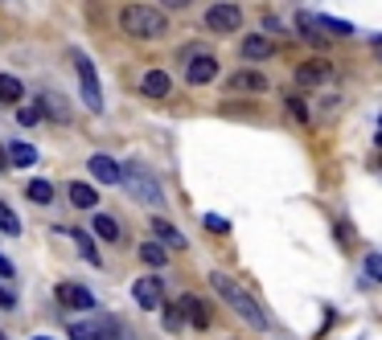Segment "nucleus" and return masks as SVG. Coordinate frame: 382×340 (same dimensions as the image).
Wrapping results in <instances>:
<instances>
[{
    "label": "nucleus",
    "mask_w": 382,
    "mask_h": 340,
    "mask_svg": "<svg viewBox=\"0 0 382 340\" xmlns=\"http://www.w3.org/2000/svg\"><path fill=\"white\" fill-rule=\"evenodd\" d=\"M210 287H214V292L231 304V311L238 316V320H247L251 328H263V332L271 328V316H267V311L255 304V295H251L243 283H234L226 271H210Z\"/></svg>",
    "instance_id": "obj_1"
},
{
    "label": "nucleus",
    "mask_w": 382,
    "mask_h": 340,
    "mask_svg": "<svg viewBox=\"0 0 382 340\" xmlns=\"http://www.w3.org/2000/svg\"><path fill=\"white\" fill-rule=\"evenodd\" d=\"M119 185H128V193H132L140 205H149V210H161V205H165V185H161V177L152 172L149 164L128 160L119 168Z\"/></svg>",
    "instance_id": "obj_2"
},
{
    "label": "nucleus",
    "mask_w": 382,
    "mask_h": 340,
    "mask_svg": "<svg viewBox=\"0 0 382 340\" xmlns=\"http://www.w3.org/2000/svg\"><path fill=\"white\" fill-rule=\"evenodd\" d=\"M119 25L128 37H140V41H156L169 33V16L161 9H149V4H128L119 13Z\"/></svg>",
    "instance_id": "obj_3"
},
{
    "label": "nucleus",
    "mask_w": 382,
    "mask_h": 340,
    "mask_svg": "<svg viewBox=\"0 0 382 340\" xmlns=\"http://www.w3.org/2000/svg\"><path fill=\"white\" fill-rule=\"evenodd\" d=\"M185 78H189V86H206V82H214L218 78V58L206 46L185 49Z\"/></svg>",
    "instance_id": "obj_4"
},
{
    "label": "nucleus",
    "mask_w": 382,
    "mask_h": 340,
    "mask_svg": "<svg viewBox=\"0 0 382 340\" xmlns=\"http://www.w3.org/2000/svg\"><path fill=\"white\" fill-rule=\"evenodd\" d=\"M74 74H79V86H83V103L99 115L103 111V86H99V74H95V62L86 53H74Z\"/></svg>",
    "instance_id": "obj_5"
},
{
    "label": "nucleus",
    "mask_w": 382,
    "mask_h": 340,
    "mask_svg": "<svg viewBox=\"0 0 382 340\" xmlns=\"http://www.w3.org/2000/svg\"><path fill=\"white\" fill-rule=\"evenodd\" d=\"M226 91H231V95H267L271 82H267V74H259V70H234L231 78H226Z\"/></svg>",
    "instance_id": "obj_6"
},
{
    "label": "nucleus",
    "mask_w": 382,
    "mask_h": 340,
    "mask_svg": "<svg viewBox=\"0 0 382 340\" xmlns=\"http://www.w3.org/2000/svg\"><path fill=\"white\" fill-rule=\"evenodd\" d=\"M206 25L214 33H234L243 25V13H238V4H210L206 9Z\"/></svg>",
    "instance_id": "obj_7"
},
{
    "label": "nucleus",
    "mask_w": 382,
    "mask_h": 340,
    "mask_svg": "<svg viewBox=\"0 0 382 340\" xmlns=\"http://www.w3.org/2000/svg\"><path fill=\"white\" fill-rule=\"evenodd\" d=\"M132 295H136V304H140L144 311H156L161 304H165V287H161V279H152V275L136 279V283H132Z\"/></svg>",
    "instance_id": "obj_8"
},
{
    "label": "nucleus",
    "mask_w": 382,
    "mask_h": 340,
    "mask_svg": "<svg viewBox=\"0 0 382 340\" xmlns=\"http://www.w3.org/2000/svg\"><path fill=\"white\" fill-rule=\"evenodd\" d=\"M177 308H181V320H189L193 328H210V324H214V308H210L206 299H198V295H185Z\"/></svg>",
    "instance_id": "obj_9"
},
{
    "label": "nucleus",
    "mask_w": 382,
    "mask_h": 340,
    "mask_svg": "<svg viewBox=\"0 0 382 340\" xmlns=\"http://www.w3.org/2000/svg\"><path fill=\"white\" fill-rule=\"evenodd\" d=\"M58 299H62L66 308H74V311H91V308H95V292L83 287V283H58Z\"/></svg>",
    "instance_id": "obj_10"
},
{
    "label": "nucleus",
    "mask_w": 382,
    "mask_h": 340,
    "mask_svg": "<svg viewBox=\"0 0 382 340\" xmlns=\"http://www.w3.org/2000/svg\"><path fill=\"white\" fill-rule=\"evenodd\" d=\"M329 74H333L329 58H313V62L296 66V86H316V82H329Z\"/></svg>",
    "instance_id": "obj_11"
},
{
    "label": "nucleus",
    "mask_w": 382,
    "mask_h": 340,
    "mask_svg": "<svg viewBox=\"0 0 382 340\" xmlns=\"http://www.w3.org/2000/svg\"><path fill=\"white\" fill-rule=\"evenodd\" d=\"M152 242H161L165 246V250H185V234L177 226H173V222H165V217H156V222H152Z\"/></svg>",
    "instance_id": "obj_12"
},
{
    "label": "nucleus",
    "mask_w": 382,
    "mask_h": 340,
    "mask_svg": "<svg viewBox=\"0 0 382 340\" xmlns=\"http://www.w3.org/2000/svg\"><path fill=\"white\" fill-rule=\"evenodd\" d=\"M37 111H41V115H50L54 123H70V107H66V98H58L54 91H37Z\"/></svg>",
    "instance_id": "obj_13"
},
{
    "label": "nucleus",
    "mask_w": 382,
    "mask_h": 340,
    "mask_svg": "<svg viewBox=\"0 0 382 340\" xmlns=\"http://www.w3.org/2000/svg\"><path fill=\"white\" fill-rule=\"evenodd\" d=\"M247 62H263V58H271L276 53V41L271 37H263V33H251V37H243V49H238Z\"/></svg>",
    "instance_id": "obj_14"
},
{
    "label": "nucleus",
    "mask_w": 382,
    "mask_h": 340,
    "mask_svg": "<svg viewBox=\"0 0 382 340\" xmlns=\"http://www.w3.org/2000/svg\"><path fill=\"white\" fill-rule=\"evenodd\" d=\"M86 168H91V177L99 180V185H119V164L111 160V156H103V152H95V156L86 160Z\"/></svg>",
    "instance_id": "obj_15"
},
{
    "label": "nucleus",
    "mask_w": 382,
    "mask_h": 340,
    "mask_svg": "<svg viewBox=\"0 0 382 340\" xmlns=\"http://www.w3.org/2000/svg\"><path fill=\"white\" fill-rule=\"evenodd\" d=\"M140 91H144L149 98H165L169 91H173V78H169L165 70H149V74L140 78Z\"/></svg>",
    "instance_id": "obj_16"
},
{
    "label": "nucleus",
    "mask_w": 382,
    "mask_h": 340,
    "mask_svg": "<svg viewBox=\"0 0 382 340\" xmlns=\"http://www.w3.org/2000/svg\"><path fill=\"white\" fill-rule=\"evenodd\" d=\"M70 201H74L79 210H95V205H99V189H91L86 180H74V185H70Z\"/></svg>",
    "instance_id": "obj_17"
},
{
    "label": "nucleus",
    "mask_w": 382,
    "mask_h": 340,
    "mask_svg": "<svg viewBox=\"0 0 382 340\" xmlns=\"http://www.w3.org/2000/svg\"><path fill=\"white\" fill-rule=\"evenodd\" d=\"M91 230L99 234L103 242H119V226H116L111 213H95V217H91Z\"/></svg>",
    "instance_id": "obj_18"
},
{
    "label": "nucleus",
    "mask_w": 382,
    "mask_h": 340,
    "mask_svg": "<svg viewBox=\"0 0 382 340\" xmlns=\"http://www.w3.org/2000/svg\"><path fill=\"white\" fill-rule=\"evenodd\" d=\"M70 242L79 246V254H83L91 267H99V246L91 242V234H83V230H70Z\"/></svg>",
    "instance_id": "obj_19"
},
{
    "label": "nucleus",
    "mask_w": 382,
    "mask_h": 340,
    "mask_svg": "<svg viewBox=\"0 0 382 340\" xmlns=\"http://www.w3.org/2000/svg\"><path fill=\"white\" fill-rule=\"evenodd\" d=\"M9 164H17V168H34V164H37V148L34 144H9Z\"/></svg>",
    "instance_id": "obj_20"
},
{
    "label": "nucleus",
    "mask_w": 382,
    "mask_h": 340,
    "mask_svg": "<svg viewBox=\"0 0 382 340\" xmlns=\"http://www.w3.org/2000/svg\"><path fill=\"white\" fill-rule=\"evenodd\" d=\"M308 25H321L325 33H337V37H353V25L341 16H308Z\"/></svg>",
    "instance_id": "obj_21"
},
{
    "label": "nucleus",
    "mask_w": 382,
    "mask_h": 340,
    "mask_svg": "<svg viewBox=\"0 0 382 340\" xmlns=\"http://www.w3.org/2000/svg\"><path fill=\"white\" fill-rule=\"evenodd\" d=\"M25 86H21L17 74H0V103H21Z\"/></svg>",
    "instance_id": "obj_22"
},
{
    "label": "nucleus",
    "mask_w": 382,
    "mask_h": 340,
    "mask_svg": "<svg viewBox=\"0 0 382 340\" xmlns=\"http://www.w3.org/2000/svg\"><path fill=\"white\" fill-rule=\"evenodd\" d=\"M25 197H29V201H37V205H50L54 201V185L50 180H29V185H25Z\"/></svg>",
    "instance_id": "obj_23"
},
{
    "label": "nucleus",
    "mask_w": 382,
    "mask_h": 340,
    "mask_svg": "<svg viewBox=\"0 0 382 340\" xmlns=\"http://www.w3.org/2000/svg\"><path fill=\"white\" fill-rule=\"evenodd\" d=\"M140 259L149 262L152 271H156V267H165V262H169V250H165L161 242H144V246H140Z\"/></svg>",
    "instance_id": "obj_24"
},
{
    "label": "nucleus",
    "mask_w": 382,
    "mask_h": 340,
    "mask_svg": "<svg viewBox=\"0 0 382 340\" xmlns=\"http://www.w3.org/2000/svg\"><path fill=\"white\" fill-rule=\"evenodd\" d=\"M0 230H4L9 238H17V234H21V217L13 213V205H9V201H0Z\"/></svg>",
    "instance_id": "obj_25"
},
{
    "label": "nucleus",
    "mask_w": 382,
    "mask_h": 340,
    "mask_svg": "<svg viewBox=\"0 0 382 340\" xmlns=\"http://www.w3.org/2000/svg\"><path fill=\"white\" fill-rule=\"evenodd\" d=\"M161 316H165L161 324H165L169 332H181V328H185V320H181V308H177V304H165V311H161Z\"/></svg>",
    "instance_id": "obj_26"
},
{
    "label": "nucleus",
    "mask_w": 382,
    "mask_h": 340,
    "mask_svg": "<svg viewBox=\"0 0 382 340\" xmlns=\"http://www.w3.org/2000/svg\"><path fill=\"white\" fill-rule=\"evenodd\" d=\"M41 119H46V115L37 111V103H34V107H21V111H17V123H21V128H37Z\"/></svg>",
    "instance_id": "obj_27"
},
{
    "label": "nucleus",
    "mask_w": 382,
    "mask_h": 340,
    "mask_svg": "<svg viewBox=\"0 0 382 340\" xmlns=\"http://www.w3.org/2000/svg\"><path fill=\"white\" fill-rule=\"evenodd\" d=\"M201 222H206V230H210V234H231V222H226V217H218V213H206Z\"/></svg>",
    "instance_id": "obj_28"
},
{
    "label": "nucleus",
    "mask_w": 382,
    "mask_h": 340,
    "mask_svg": "<svg viewBox=\"0 0 382 340\" xmlns=\"http://www.w3.org/2000/svg\"><path fill=\"white\" fill-rule=\"evenodd\" d=\"M366 275L370 283H382V254H366Z\"/></svg>",
    "instance_id": "obj_29"
},
{
    "label": "nucleus",
    "mask_w": 382,
    "mask_h": 340,
    "mask_svg": "<svg viewBox=\"0 0 382 340\" xmlns=\"http://www.w3.org/2000/svg\"><path fill=\"white\" fill-rule=\"evenodd\" d=\"M288 111H292V119H296V123H308V107H304L296 95L288 98Z\"/></svg>",
    "instance_id": "obj_30"
},
{
    "label": "nucleus",
    "mask_w": 382,
    "mask_h": 340,
    "mask_svg": "<svg viewBox=\"0 0 382 340\" xmlns=\"http://www.w3.org/2000/svg\"><path fill=\"white\" fill-rule=\"evenodd\" d=\"M0 308H17V295L9 292V287H0Z\"/></svg>",
    "instance_id": "obj_31"
},
{
    "label": "nucleus",
    "mask_w": 382,
    "mask_h": 340,
    "mask_svg": "<svg viewBox=\"0 0 382 340\" xmlns=\"http://www.w3.org/2000/svg\"><path fill=\"white\" fill-rule=\"evenodd\" d=\"M13 275H17V271H13V262L0 254V279H13Z\"/></svg>",
    "instance_id": "obj_32"
},
{
    "label": "nucleus",
    "mask_w": 382,
    "mask_h": 340,
    "mask_svg": "<svg viewBox=\"0 0 382 340\" xmlns=\"http://www.w3.org/2000/svg\"><path fill=\"white\" fill-rule=\"evenodd\" d=\"M161 4H165V9H189L193 0H161Z\"/></svg>",
    "instance_id": "obj_33"
},
{
    "label": "nucleus",
    "mask_w": 382,
    "mask_h": 340,
    "mask_svg": "<svg viewBox=\"0 0 382 340\" xmlns=\"http://www.w3.org/2000/svg\"><path fill=\"white\" fill-rule=\"evenodd\" d=\"M370 46H374V53H378V58H382V37H374V41H370Z\"/></svg>",
    "instance_id": "obj_34"
},
{
    "label": "nucleus",
    "mask_w": 382,
    "mask_h": 340,
    "mask_svg": "<svg viewBox=\"0 0 382 340\" xmlns=\"http://www.w3.org/2000/svg\"><path fill=\"white\" fill-rule=\"evenodd\" d=\"M4 164H9V160H4V152H0V168H4Z\"/></svg>",
    "instance_id": "obj_35"
},
{
    "label": "nucleus",
    "mask_w": 382,
    "mask_h": 340,
    "mask_svg": "<svg viewBox=\"0 0 382 340\" xmlns=\"http://www.w3.org/2000/svg\"><path fill=\"white\" fill-rule=\"evenodd\" d=\"M378 152H382V131H378Z\"/></svg>",
    "instance_id": "obj_36"
},
{
    "label": "nucleus",
    "mask_w": 382,
    "mask_h": 340,
    "mask_svg": "<svg viewBox=\"0 0 382 340\" xmlns=\"http://www.w3.org/2000/svg\"><path fill=\"white\" fill-rule=\"evenodd\" d=\"M34 340H54V336H34Z\"/></svg>",
    "instance_id": "obj_37"
},
{
    "label": "nucleus",
    "mask_w": 382,
    "mask_h": 340,
    "mask_svg": "<svg viewBox=\"0 0 382 340\" xmlns=\"http://www.w3.org/2000/svg\"><path fill=\"white\" fill-rule=\"evenodd\" d=\"M378 131H382V119H378Z\"/></svg>",
    "instance_id": "obj_38"
}]
</instances>
